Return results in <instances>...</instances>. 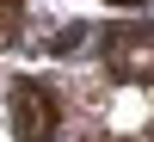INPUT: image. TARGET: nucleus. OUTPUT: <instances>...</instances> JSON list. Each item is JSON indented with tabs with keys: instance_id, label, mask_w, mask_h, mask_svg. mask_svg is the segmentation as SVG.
<instances>
[{
	"instance_id": "f257e3e1",
	"label": "nucleus",
	"mask_w": 154,
	"mask_h": 142,
	"mask_svg": "<svg viewBox=\"0 0 154 142\" xmlns=\"http://www.w3.org/2000/svg\"><path fill=\"white\" fill-rule=\"evenodd\" d=\"M99 62L111 80L154 87V25H105L99 31Z\"/></svg>"
},
{
	"instance_id": "f03ea898",
	"label": "nucleus",
	"mask_w": 154,
	"mask_h": 142,
	"mask_svg": "<svg viewBox=\"0 0 154 142\" xmlns=\"http://www.w3.org/2000/svg\"><path fill=\"white\" fill-rule=\"evenodd\" d=\"M6 99H12V136H19V142H56V130H62L56 87H43L37 74H19Z\"/></svg>"
},
{
	"instance_id": "7ed1b4c3",
	"label": "nucleus",
	"mask_w": 154,
	"mask_h": 142,
	"mask_svg": "<svg viewBox=\"0 0 154 142\" xmlns=\"http://www.w3.org/2000/svg\"><path fill=\"white\" fill-rule=\"evenodd\" d=\"M19 6H25V0H0V37L19 31Z\"/></svg>"
},
{
	"instance_id": "20e7f679",
	"label": "nucleus",
	"mask_w": 154,
	"mask_h": 142,
	"mask_svg": "<svg viewBox=\"0 0 154 142\" xmlns=\"http://www.w3.org/2000/svg\"><path fill=\"white\" fill-rule=\"evenodd\" d=\"M105 6H142V0H105Z\"/></svg>"
},
{
	"instance_id": "39448f33",
	"label": "nucleus",
	"mask_w": 154,
	"mask_h": 142,
	"mask_svg": "<svg viewBox=\"0 0 154 142\" xmlns=\"http://www.w3.org/2000/svg\"><path fill=\"white\" fill-rule=\"evenodd\" d=\"M142 142H154V130H148V136H142Z\"/></svg>"
}]
</instances>
